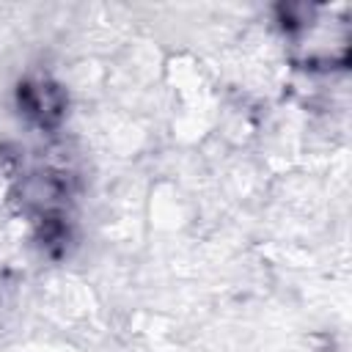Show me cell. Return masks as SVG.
<instances>
[{
  "mask_svg": "<svg viewBox=\"0 0 352 352\" xmlns=\"http://www.w3.org/2000/svg\"><path fill=\"white\" fill-rule=\"evenodd\" d=\"M19 99L25 104V113H30L41 126H50L60 118L63 99H60V91L50 82H25L19 91Z\"/></svg>",
  "mask_w": 352,
  "mask_h": 352,
  "instance_id": "obj_1",
  "label": "cell"
}]
</instances>
